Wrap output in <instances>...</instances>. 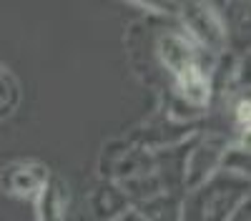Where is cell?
Segmentation results:
<instances>
[{"label": "cell", "instance_id": "obj_9", "mask_svg": "<svg viewBox=\"0 0 251 221\" xmlns=\"http://www.w3.org/2000/svg\"><path fill=\"white\" fill-rule=\"evenodd\" d=\"M219 171L249 178V144H244V141H236V144H234V141H231V144L226 146L224 156H221Z\"/></svg>", "mask_w": 251, "mask_h": 221}, {"label": "cell", "instance_id": "obj_2", "mask_svg": "<svg viewBox=\"0 0 251 221\" xmlns=\"http://www.w3.org/2000/svg\"><path fill=\"white\" fill-rule=\"evenodd\" d=\"M153 60H156V66H161L171 78H176L183 71H191V68H203L208 73H214L216 63H219V55H211L203 48H199L194 40L183 33L181 25H171V28H163V30L156 33Z\"/></svg>", "mask_w": 251, "mask_h": 221}, {"label": "cell", "instance_id": "obj_5", "mask_svg": "<svg viewBox=\"0 0 251 221\" xmlns=\"http://www.w3.org/2000/svg\"><path fill=\"white\" fill-rule=\"evenodd\" d=\"M50 178V171L40 161H13L0 169V189L13 198L33 201Z\"/></svg>", "mask_w": 251, "mask_h": 221}, {"label": "cell", "instance_id": "obj_7", "mask_svg": "<svg viewBox=\"0 0 251 221\" xmlns=\"http://www.w3.org/2000/svg\"><path fill=\"white\" fill-rule=\"evenodd\" d=\"M35 221H66L68 214V189L60 178L50 176L40 194L33 198Z\"/></svg>", "mask_w": 251, "mask_h": 221}, {"label": "cell", "instance_id": "obj_11", "mask_svg": "<svg viewBox=\"0 0 251 221\" xmlns=\"http://www.w3.org/2000/svg\"><path fill=\"white\" fill-rule=\"evenodd\" d=\"M231 221H249V204H244L236 214H234V219Z\"/></svg>", "mask_w": 251, "mask_h": 221}, {"label": "cell", "instance_id": "obj_4", "mask_svg": "<svg viewBox=\"0 0 251 221\" xmlns=\"http://www.w3.org/2000/svg\"><path fill=\"white\" fill-rule=\"evenodd\" d=\"M228 144H231V138H226L224 133H196V136H191L188 153H186L183 191L203 184L208 176H214L219 171L221 156H224Z\"/></svg>", "mask_w": 251, "mask_h": 221}, {"label": "cell", "instance_id": "obj_1", "mask_svg": "<svg viewBox=\"0 0 251 221\" xmlns=\"http://www.w3.org/2000/svg\"><path fill=\"white\" fill-rule=\"evenodd\" d=\"M249 178L216 171L203 184L186 189L181 196V221H231L249 204Z\"/></svg>", "mask_w": 251, "mask_h": 221}, {"label": "cell", "instance_id": "obj_3", "mask_svg": "<svg viewBox=\"0 0 251 221\" xmlns=\"http://www.w3.org/2000/svg\"><path fill=\"white\" fill-rule=\"evenodd\" d=\"M178 25L183 33L194 40L199 48H203L211 55H221L228 46V30H226V18L219 8L208 3H183L178 5Z\"/></svg>", "mask_w": 251, "mask_h": 221}, {"label": "cell", "instance_id": "obj_8", "mask_svg": "<svg viewBox=\"0 0 251 221\" xmlns=\"http://www.w3.org/2000/svg\"><path fill=\"white\" fill-rule=\"evenodd\" d=\"M181 196L183 191H163L133 209L146 221H181Z\"/></svg>", "mask_w": 251, "mask_h": 221}, {"label": "cell", "instance_id": "obj_6", "mask_svg": "<svg viewBox=\"0 0 251 221\" xmlns=\"http://www.w3.org/2000/svg\"><path fill=\"white\" fill-rule=\"evenodd\" d=\"M133 209L131 198L123 194L116 181L103 178L88 196V216L91 221H116L121 214Z\"/></svg>", "mask_w": 251, "mask_h": 221}, {"label": "cell", "instance_id": "obj_10", "mask_svg": "<svg viewBox=\"0 0 251 221\" xmlns=\"http://www.w3.org/2000/svg\"><path fill=\"white\" fill-rule=\"evenodd\" d=\"M116 221H146V219H143V216H141V214H138L136 209H128L126 214H121V216H118Z\"/></svg>", "mask_w": 251, "mask_h": 221}]
</instances>
